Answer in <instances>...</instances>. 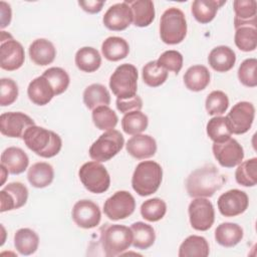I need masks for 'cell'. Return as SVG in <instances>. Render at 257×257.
Returning <instances> with one entry per match:
<instances>
[{"instance_id": "6da1fadb", "label": "cell", "mask_w": 257, "mask_h": 257, "mask_svg": "<svg viewBox=\"0 0 257 257\" xmlns=\"http://www.w3.org/2000/svg\"><path fill=\"white\" fill-rule=\"evenodd\" d=\"M226 178L212 164H207L193 171L186 180V189L190 197L209 198L219 191Z\"/></svg>"}, {"instance_id": "7a4b0ae2", "label": "cell", "mask_w": 257, "mask_h": 257, "mask_svg": "<svg viewBox=\"0 0 257 257\" xmlns=\"http://www.w3.org/2000/svg\"><path fill=\"white\" fill-rule=\"evenodd\" d=\"M22 139L29 150L46 159L56 156L62 147L61 138L56 133L36 124L29 126Z\"/></svg>"}, {"instance_id": "3957f363", "label": "cell", "mask_w": 257, "mask_h": 257, "mask_svg": "<svg viewBox=\"0 0 257 257\" xmlns=\"http://www.w3.org/2000/svg\"><path fill=\"white\" fill-rule=\"evenodd\" d=\"M133 243V232L131 228L119 224H104L99 228L97 246L106 257L122 254Z\"/></svg>"}, {"instance_id": "277c9868", "label": "cell", "mask_w": 257, "mask_h": 257, "mask_svg": "<svg viewBox=\"0 0 257 257\" xmlns=\"http://www.w3.org/2000/svg\"><path fill=\"white\" fill-rule=\"evenodd\" d=\"M163 180V169L154 161L141 162L132 177V186L142 197L150 196L158 191Z\"/></svg>"}, {"instance_id": "5b68a950", "label": "cell", "mask_w": 257, "mask_h": 257, "mask_svg": "<svg viewBox=\"0 0 257 257\" xmlns=\"http://www.w3.org/2000/svg\"><path fill=\"white\" fill-rule=\"evenodd\" d=\"M187 35V21L184 12L171 7L165 10L160 20V36L164 43L174 45L181 43Z\"/></svg>"}, {"instance_id": "8992f818", "label": "cell", "mask_w": 257, "mask_h": 257, "mask_svg": "<svg viewBox=\"0 0 257 257\" xmlns=\"http://www.w3.org/2000/svg\"><path fill=\"white\" fill-rule=\"evenodd\" d=\"M138 69L131 63L118 65L109 77V88L117 99H130L137 95Z\"/></svg>"}, {"instance_id": "52a82bcc", "label": "cell", "mask_w": 257, "mask_h": 257, "mask_svg": "<svg viewBox=\"0 0 257 257\" xmlns=\"http://www.w3.org/2000/svg\"><path fill=\"white\" fill-rule=\"evenodd\" d=\"M78 176L84 188L93 194L104 193L109 188V174L99 162L84 163L78 171Z\"/></svg>"}, {"instance_id": "ba28073f", "label": "cell", "mask_w": 257, "mask_h": 257, "mask_svg": "<svg viewBox=\"0 0 257 257\" xmlns=\"http://www.w3.org/2000/svg\"><path fill=\"white\" fill-rule=\"evenodd\" d=\"M124 145V139L116 130L106 131L89 148V157L96 162H107L117 155Z\"/></svg>"}, {"instance_id": "9c48e42d", "label": "cell", "mask_w": 257, "mask_h": 257, "mask_svg": "<svg viewBox=\"0 0 257 257\" xmlns=\"http://www.w3.org/2000/svg\"><path fill=\"white\" fill-rule=\"evenodd\" d=\"M136 209V200L127 191H117L106 199L103 204V212L112 221L130 217Z\"/></svg>"}, {"instance_id": "30bf717a", "label": "cell", "mask_w": 257, "mask_h": 257, "mask_svg": "<svg viewBox=\"0 0 257 257\" xmlns=\"http://www.w3.org/2000/svg\"><path fill=\"white\" fill-rule=\"evenodd\" d=\"M190 224L197 231L209 230L215 221L213 204L206 198H195L188 208Z\"/></svg>"}, {"instance_id": "8fae6325", "label": "cell", "mask_w": 257, "mask_h": 257, "mask_svg": "<svg viewBox=\"0 0 257 257\" xmlns=\"http://www.w3.org/2000/svg\"><path fill=\"white\" fill-rule=\"evenodd\" d=\"M254 116V105L249 101H239L233 105L226 117L232 134L243 135L251 128Z\"/></svg>"}, {"instance_id": "7c38bea8", "label": "cell", "mask_w": 257, "mask_h": 257, "mask_svg": "<svg viewBox=\"0 0 257 257\" xmlns=\"http://www.w3.org/2000/svg\"><path fill=\"white\" fill-rule=\"evenodd\" d=\"M0 45V66L7 71L19 69L25 60L24 48L12 35L7 39L1 38Z\"/></svg>"}, {"instance_id": "4fadbf2b", "label": "cell", "mask_w": 257, "mask_h": 257, "mask_svg": "<svg viewBox=\"0 0 257 257\" xmlns=\"http://www.w3.org/2000/svg\"><path fill=\"white\" fill-rule=\"evenodd\" d=\"M212 151L215 159L224 168L236 167L244 159L242 146L231 138L222 143H214Z\"/></svg>"}, {"instance_id": "5bb4252c", "label": "cell", "mask_w": 257, "mask_h": 257, "mask_svg": "<svg viewBox=\"0 0 257 257\" xmlns=\"http://www.w3.org/2000/svg\"><path fill=\"white\" fill-rule=\"evenodd\" d=\"M34 124V120L21 111H8L0 115V132L8 138H22L25 131Z\"/></svg>"}, {"instance_id": "9a60e30c", "label": "cell", "mask_w": 257, "mask_h": 257, "mask_svg": "<svg viewBox=\"0 0 257 257\" xmlns=\"http://www.w3.org/2000/svg\"><path fill=\"white\" fill-rule=\"evenodd\" d=\"M218 209L224 217H235L243 214L249 205V199L244 191L232 189L218 198Z\"/></svg>"}, {"instance_id": "2e32d148", "label": "cell", "mask_w": 257, "mask_h": 257, "mask_svg": "<svg viewBox=\"0 0 257 257\" xmlns=\"http://www.w3.org/2000/svg\"><path fill=\"white\" fill-rule=\"evenodd\" d=\"M73 222L80 228L91 229L96 227L101 220L98 205L90 200L77 201L71 211Z\"/></svg>"}, {"instance_id": "e0dca14e", "label": "cell", "mask_w": 257, "mask_h": 257, "mask_svg": "<svg viewBox=\"0 0 257 257\" xmlns=\"http://www.w3.org/2000/svg\"><path fill=\"white\" fill-rule=\"evenodd\" d=\"M28 199V190L22 183L12 182L0 191V211H10L24 206Z\"/></svg>"}, {"instance_id": "ac0fdd59", "label": "cell", "mask_w": 257, "mask_h": 257, "mask_svg": "<svg viewBox=\"0 0 257 257\" xmlns=\"http://www.w3.org/2000/svg\"><path fill=\"white\" fill-rule=\"evenodd\" d=\"M104 26L112 31L126 29L133 22V13L127 3L120 2L111 5L103 15Z\"/></svg>"}, {"instance_id": "d6986e66", "label": "cell", "mask_w": 257, "mask_h": 257, "mask_svg": "<svg viewBox=\"0 0 257 257\" xmlns=\"http://www.w3.org/2000/svg\"><path fill=\"white\" fill-rule=\"evenodd\" d=\"M127 153L137 160L153 157L157 152L156 140L150 135H135L125 145Z\"/></svg>"}, {"instance_id": "ffe728a7", "label": "cell", "mask_w": 257, "mask_h": 257, "mask_svg": "<svg viewBox=\"0 0 257 257\" xmlns=\"http://www.w3.org/2000/svg\"><path fill=\"white\" fill-rule=\"evenodd\" d=\"M29 164V159L26 153L17 147H9L1 154V165L12 175L23 173Z\"/></svg>"}, {"instance_id": "44dd1931", "label": "cell", "mask_w": 257, "mask_h": 257, "mask_svg": "<svg viewBox=\"0 0 257 257\" xmlns=\"http://www.w3.org/2000/svg\"><path fill=\"white\" fill-rule=\"evenodd\" d=\"M29 56L30 59L36 65H48L53 62L56 56V49L53 43L45 38L35 39L29 45Z\"/></svg>"}, {"instance_id": "7402d4cb", "label": "cell", "mask_w": 257, "mask_h": 257, "mask_svg": "<svg viewBox=\"0 0 257 257\" xmlns=\"http://www.w3.org/2000/svg\"><path fill=\"white\" fill-rule=\"evenodd\" d=\"M208 62L215 71L227 72L235 65L236 54L229 46L219 45L210 51Z\"/></svg>"}, {"instance_id": "603a6c76", "label": "cell", "mask_w": 257, "mask_h": 257, "mask_svg": "<svg viewBox=\"0 0 257 257\" xmlns=\"http://www.w3.org/2000/svg\"><path fill=\"white\" fill-rule=\"evenodd\" d=\"M27 94L29 99L37 105L47 104L55 95L51 84L43 75L30 81L27 87Z\"/></svg>"}, {"instance_id": "cb8c5ba5", "label": "cell", "mask_w": 257, "mask_h": 257, "mask_svg": "<svg viewBox=\"0 0 257 257\" xmlns=\"http://www.w3.org/2000/svg\"><path fill=\"white\" fill-rule=\"evenodd\" d=\"M133 13V23L138 27H147L155 19V6L151 0H125Z\"/></svg>"}, {"instance_id": "d4e9b609", "label": "cell", "mask_w": 257, "mask_h": 257, "mask_svg": "<svg viewBox=\"0 0 257 257\" xmlns=\"http://www.w3.org/2000/svg\"><path fill=\"white\" fill-rule=\"evenodd\" d=\"M233 8L235 12V29L245 25L256 26L257 3L255 0H235L233 2Z\"/></svg>"}, {"instance_id": "484cf974", "label": "cell", "mask_w": 257, "mask_h": 257, "mask_svg": "<svg viewBox=\"0 0 257 257\" xmlns=\"http://www.w3.org/2000/svg\"><path fill=\"white\" fill-rule=\"evenodd\" d=\"M243 229L236 223H221L215 230L216 242L226 248L236 246L243 238Z\"/></svg>"}, {"instance_id": "4316f807", "label": "cell", "mask_w": 257, "mask_h": 257, "mask_svg": "<svg viewBox=\"0 0 257 257\" xmlns=\"http://www.w3.org/2000/svg\"><path fill=\"white\" fill-rule=\"evenodd\" d=\"M226 3V0H195L192 3V14L194 18L201 24H207L211 22L218 9Z\"/></svg>"}, {"instance_id": "83f0119b", "label": "cell", "mask_w": 257, "mask_h": 257, "mask_svg": "<svg viewBox=\"0 0 257 257\" xmlns=\"http://www.w3.org/2000/svg\"><path fill=\"white\" fill-rule=\"evenodd\" d=\"M54 178V171L50 164L38 162L33 164L27 172V179L31 186L35 188H45L49 186Z\"/></svg>"}, {"instance_id": "f1b7e54d", "label": "cell", "mask_w": 257, "mask_h": 257, "mask_svg": "<svg viewBox=\"0 0 257 257\" xmlns=\"http://www.w3.org/2000/svg\"><path fill=\"white\" fill-rule=\"evenodd\" d=\"M210 253L209 243L206 238L198 235L187 237L179 248V257H207Z\"/></svg>"}, {"instance_id": "f546056e", "label": "cell", "mask_w": 257, "mask_h": 257, "mask_svg": "<svg viewBox=\"0 0 257 257\" xmlns=\"http://www.w3.org/2000/svg\"><path fill=\"white\" fill-rule=\"evenodd\" d=\"M210 72L204 65L197 64L189 67L184 74V83L192 91H201L210 83Z\"/></svg>"}, {"instance_id": "4dcf8cb0", "label": "cell", "mask_w": 257, "mask_h": 257, "mask_svg": "<svg viewBox=\"0 0 257 257\" xmlns=\"http://www.w3.org/2000/svg\"><path fill=\"white\" fill-rule=\"evenodd\" d=\"M102 55L109 61H118L125 58L130 52V46L125 39L118 36H109L101 44Z\"/></svg>"}, {"instance_id": "1f68e13d", "label": "cell", "mask_w": 257, "mask_h": 257, "mask_svg": "<svg viewBox=\"0 0 257 257\" xmlns=\"http://www.w3.org/2000/svg\"><path fill=\"white\" fill-rule=\"evenodd\" d=\"M83 102L85 106L93 110L100 105H108L110 103V94L107 88L100 83H92L83 91Z\"/></svg>"}, {"instance_id": "d6a6232c", "label": "cell", "mask_w": 257, "mask_h": 257, "mask_svg": "<svg viewBox=\"0 0 257 257\" xmlns=\"http://www.w3.org/2000/svg\"><path fill=\"white\" fill-rule=\"evenodd\" d=\"M75 65L84 72H94L101 64V56L99 52L89 46L78 49L75 53Z\"/></svg>"}, {"instance_id": "836d02e7", "label": "cell", "mask_w": 257, "mask_h": 257, "mask_svg": "<svg viewBox=\"0 0 257 257\" xmlns=\"http://www.w3.org/2000/svg\"><path fill=\"white\" fill-rule=\"evenodd\" d=\"M39 245L38 235L29 228H21L14 235V246L21 255L33 254Z\"/></svg>"}, {"instance_id": "e575fe53", "label": "cell", "mask_w": 257, "mask_h": 257, "mask_svg": "<svg viewBox=\"0 0 257 257\" xmlns=\"http://www.w3.org/2000/svg\"><path fill=\"white\" fill-rule=\"evenodd\" d=\"M131 230L133 232L132 245L141 250L150 248L156 240V233L154 228L144 222H136L132 224Z\"/></svg>"}, {"instance_id": "d590c367", "label": "cell", "mask_w": 257, "mask_h": 257, "mask_svg": "<svg viewBox=\"0 0 257 257\" xmlns=\"http://www.w3.org/2000/svg\"><path fill=\"white\" fill-rule=\"evenodd\" d=\"M208 137L214 143H222L231 138L232 132L226 116L217 115L209 119L206 126Z\"/></svg>"}, {"instance_id": "8d00e7d4", "label": "cell", "mask_w": 257, "mask_h": 257, "mask_svg": "<svg viewBox=\"0 0 257 257\" xmlns=\"http://www.w3.org/2000/svg\"><path fill=\"white\" fill-rule=\"evenodd\" d=\"M149 124L148 116L141 110H134L124 113L121 118V127L127 135H139L147 130Z\"/></svg>"}, {"instance_id": "74e56055", "label": "cell", "mask_w": 257, "mask_h": 257, "mask_svg": "<svg viewBox=\"0 0 257 257\" xmlns=\"http://www.w3.org/2000/svg\"><path fill=\"white\" fill-rule=\"evenodd\" d=\"M235 179L239 185L253 187L257 183V159L252 158L241 162L235 171Z\"/></svg>"}, {"instance_id": "f35d334b", "label": "cell", "mask_w": 257, "mask_h": 257, "mask_svg": "<svg viewBox=\"0 0 257 257\" xmlns=\"http://www.w3.org/2000/svg\"><path fill=\"white\" fill-rule=\"evenodd\" d=\"M234 41L240 50L244 52L254 51L257 46L256 26L245 25L238 27L234 35Z\"/></svg>"}, {"instance_id": "ab89813d", "label": "cell", "mask_w": 257, "mask_h": 257, "mask_svg": "<svg viewBox=\"0 0 257 257\" xmlns=\"http://www.w3.org/2000/svg\"><path fill=\"white\" fill-rule=\"evenodd\" d=\"M94 125L100 131H110L117 124L118 117L108 105L95 107L91 113Z\"/></svg>"}, {"instance_id": "60d3db41", "label": "cell", "mask_w": 257, "mask_h": 257, "mask_svg": "<svg viewBox=\"0 0 257 257\" xmlns=\"http://www.w3.org/2000/svg\"><path fill=\"white\" fill-rule=\"evenodd\" d=\"M143 81L151 86L158 87L162 85L168 78V71L162 67H160L157 63V60L149 61L142 70Z\"/></svg>"}, {"instance_id": "b9f144b4", "label": "cell", "mask_w": 257, "mask_h": 257, "mask_svg": "<svg viewBox=\"0 0 257 257\" xmlns=\"http://www.w3.org/2000/svg\"><path fill=\"white\" fill-rule=\"evenodd\" d=\"M167 212V204L160 198L145 201L141 206L142 217L149 222H158L164 218Z\"/></svg>"}, {"instance_id": "7bdbcfd3", "label": "cell", "mask_w": 257, "mask_h": 257, "mask_svg": "<svg viewBox=\"0 0 257 257\" xmlns=\"http://www.w3.org/2000/svg\"><path fill=\"white\" fill-rule=\"evenodd\" d=\"M51 84L55 95L64 92L70 82L68 73L61 67H50L46 69L42 74Z\"/></svg>"}, {"instance_id": "ee69618b", "label": "cell", "mask_w": 257, "mask_h": 257, "mask_svg": "<svg viewBox=\"0 0 257 257\" xmlns=\"http://www.w3.org/2000/svg\"><path fill=\"white\" fill-rule=\"evenodd\" d=\"M205 106L210 115H221L229 107V98L224 91L214 90L208 94Z\"/></svg>"}, {"instance_id": "f6af8a7d", "label": "cell", "mask_w": 257, "mask_h": 257, "mask_svg": "<svg viewBox=\"0 0 257 257\" xmlns=\"http://www.w3.org/2000/svg\"><path fill=\"white\" fill-rule=\"evenodd\" d=\"M256 67V58H247L240 64L238 68V78L243 85L247 87H255L257 85Z\"/></svg>"}, {"instance_id": "bcb514c9", "label": "cell", "mask_w": 257, "mask_h": 257, "mask_svg": "<svg viewBox=\"0 0 257 257\" xmlns=\"http://www.w3.org/2000/svg\"><path fill=\"white\" fill-rule=\"evenodd\" d=\"M157 63L167 71L178 74L183 67V55L177 50H167L159 56Z\"/></svg>"}, {"instance_id": "7dc6e473", "label": "cell", "mask_w": 257, "mask_h": 257, "mask_svg": "<svg viewBox=\"0 0 257 257\" xmlns=\"http://www.w3.org/2000/svg\"><path fill=\"white\" fill-rule=\"evenodd\" d=\"M18 96V85L11 78H1L0 80V105L12 104Z\"/></svg>"}, {"instance_id": "c3c4849f", "label": "cell", "mask_w": 257, "mask_h": 257, "mask_svg": "<svg viewBox=\"0 0 257 257\" xmlns=\"http://www.w3.org/2000/svg\"><path fill=\"white\" fill-rule=\"evenodd\" d=\"M116 108L121 113H127L134 110H141L143 107V100L139 95H136L130 99H117L115 101Z\"/></svg>"}, {"instance_id": "681fc988", "label": "cell", "mask_w": 257, "mask_h": 257, "mask_svg": "<svg viewBox=\"0 0 257 257\" xmlns=\"http://www.w3.org/2000/svg\"><path fill=\"white\" fill-rule=\"evenodd\" d=\"M104 1H96V0H88V1H78V5L85 11L91 14L98 13L101 11Z\"/></svg>"}, {"instance_id": "f907efd6", "label": "cell", "mask_w": 257, "mask_h": 257, "mask_svg": "<svg viewBox=\"0 0 257 257\" xmlns=\"http://www.w3.org/2000/svg\"><path fill=\"white\" fill-rule=\"evenodd\" d=\"M0 10H1V25L0 26L3 29L10 24L11 16H12L11 7L5 1H1L0 2Z\"/></svg>"}]
</instances>
